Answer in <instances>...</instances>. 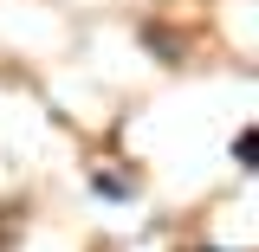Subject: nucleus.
<instances>
[{
  "instance_id": "obj_1",
  "label": "nucleus",
  "mask_w": 259,
  "mask_h": 252,
  "mask_svg": "<svg viewBox=\"0 0 259 252\" xmlns=\"http://www.w3.org/2000/svg\"><path fill=\"white\" fill-rule=\"evenodd\" d=\"M84 181H91V194H104V200H130V194H136V181H130L123 168H104V162L84 168Z\"/></svg>"
},
{
  "instance_id": "obj_2",
  "label": "nucleus",
  "mask_w": 259,
  "mask_h": 252,
  "mask_svg": "<svg viewBox=\"0 0 259 252\" xmlns=\"http://www.w3.org/2000/svg\"><path fill=\"white\" fill-rule=\"evenodd\" d=\"M233 168H253V129L233 136Z\"/></svg>"
},
{
  "instance_id": "obj_3",
  "label": "nucleus",
  "mask_w": 259,
  "mask_h": 252,
  "mask_svg": "<svg viewBox=\"0 0 259 252\" xmlns=\"http://www.w3.org/2000/svg\"><path fill=\"white\" fill-rule=\"evenodd\" d=\"M201 252H227V246H201Z\"/></svg>"
}]
</instances>
